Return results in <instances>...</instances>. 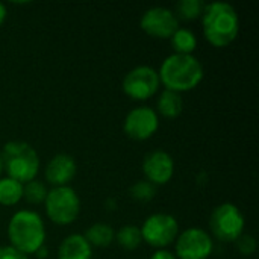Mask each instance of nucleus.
Returning a JSON list of instances; mask_svg holds the SVG:
<instances>
[{"label": "nucleus", "mask_w": 259, "mask_h": 259, "mask_svg": "<svg viewBox=\"0 0 259 259\" xmlns=\"http://www.w3.org/2000/svg\"><path fill=\"white\" fill-rule=\"evenodd\" d=\"M211 252L212 240L203 229H187L176 241V256L179 259H206Z\"/></svg>", "instance_id": "obj_9"}, {"label": "nucleus", "mask_w": 259, "mask_h": 259, "mask_svg": "<svg viewBox=\"0 0 259 259\" xmlns=\"http://www.w3.org/2000/svg\"><path fill=\"white\" fill-rule=\"evenodd\" d=\"M8 237L14 249L24 255L38 252L46 238L44 223L33 211H18L8 226Z\"/></svg>", "instance_id": "obj_3"}, {"label": "nucleus", "mask_w": 259, "mask_h": 259, "mask_svg": "<svg viewBox=\"0 0 259 259\" xmlns=\"http://www.w3.org/2000/svg\"><path fill=\"white\" fill-rule=\"evenodd\" d=\"M158 73L147 65L131 70L123 80V91L134 100H146L152 97L159 88Z\"/></svg>", "instance_id": "obj_8"}, {"label": "nucleus", "mask_w": 259, "mask_h": 259, "mask_svg": "<svg viewBox=\"0 0 259 259\" xmlns=\"http://www.w3.org/2000/svg\"><path fill=\"white\" fill-rule=\"evenodd\" d=\"M46 196H47V190L39 181L33 179L23 185V197L26 199V202H29L32 205L42 203L46 200Z\"/></svg>", "instance_id": "obj_21"}, {"label": "nucleus", "mask_w": 259, "mask_h": 259, "mask_svg": "<svg viewBox=\"0 0 259 259\" xmlns=\"http://www.w3.org/2000/svg\"><path fill=\"white\" fill-rule=\"evenodd\" d=\"M131 196L135 199V200H140V202H147L150 200L153 196H155V187L147 182V181H143V182H138L132 187L131 190Z\"/></svg>", "instance_id": "obj_22"}, {"label": "nucleus", "mask_w": 259, "mask_h": 259, "mask_svg": "<svg viewBox=\"0 0 259 259\" xmlns=\"http://www.w3.org/2000/svg\"><path fill=\"white\" fill-rule=\"evenodd\" d=\"M203 33L205 38L215 47L229 46L238 35L240 20L234 6L223 2L206 5L203 14Z\"/></svg>", "instance_id": "obj_2"}, {"label": "nucleus", "mask_w": 259, "mask_h": 259, "mask_svg": "<svg viewBox=\"0 0 259 259\" xmlns=\"http://www.w3.org/2000/svg\"><path fill=\"white\" fill-rule=\"evenodd\" d=\"M83 238L90 246L96 247H108L114 241V229L105 223H96L85 232Z\"/></svg>", "instance_id": "obj_16"}, {"label": "nucleus", "mask_w": 259, "mask_h": 259, "mask_svg": "<svg viewBox=\"0 0 259 259\" xmlns=\"http://www.w3.org/2000/svg\"><path fill=\"white\" fill-rule=\"evenodd\" d=\"M206 5L202 0H181L176 5V18H182V20H194L197 17H200L205 11Z\"/></svg>", "instance_id": "obj_20"}, {"label": "nucleus", "mask_w": 259, "mask_h": 259, "mask_svg": "<svg viewBox=\"0 0 259 259\" xmlns=\"http://www.w3.org/2000/svg\"><path fill=\"white\" fill-rule=\"evenodd\" d=\"M158 129V115L147 106L132 109L124 120V132L132 140H147Z\"/></svg>", "instance_id": "obj_11"}, {"label": "nucleus", "mask_w": 259, "mask_h": 259, "mask_svg": "<svg viewBox=\"0 0 259 259\" xmlns=\"http://www.w3.org/2000/svg\"><path fill=\"white\" fill-rule=\"evenodd\" d=\"M143 170L147 182L152 185H164L171 179L175 173V162L167 152L155 150L144 158Z\"/></svg>", "instance_id": "obj_12"}, {"label": "nucleus", "mask_w": 259, "mask_h": 259, "mask_svg": "<svg viewBox=\"0 0 259 259\" xmlns=\"http://www.w3.org/2000/svg\"><path fill=\"white\" fill-rule=\"evenodd\" d=\"M58 259H91V246L83 235H70L61 243Z\"/></svg>", "instance_id": "obj_14"}, {"label": "nucleus", "mask_w": 259, "mask_h": 259, "mask_svg": "<svg viewBox=\"0 0 259 259\" xmlns=\"http://www.w3.org/2000/svg\"><path fill=\"white\" fill-rule=\"evenodd\" d=\"M44 203L49 219L56 225L73 223L80 211L79 197L70 187H56L52 191H47Z\"/></svg>", "instance_id": "obj_5"}, {"label": "nucleus", "mask_w": 259, "mask_h": 259, "mask_svg": "<svg viewBox=\"0 0 259 259\" xmlns=\"http://www.w3.org/2000/svg\"><path fill=\"white\" fill-rule=\"evenodd\" d=\"M141 29L153 38H171L179 29L175 12L168 8H152L141 17Z\"/></svg>", "instance_id": "obj_10"}, {"label": "nucleus", "mask_w": 259, "mask_h": 259, "mask_svg": "<svg viewBox=\"0 0 259 259\" xmlns=\"http://www.w3.org/2000/svg\"><path fill=\"white\" fill-rule=\"evenodd\" d=\"M184 108V102L179 93L165 90L158 100V111L165 118H176Z\"/></svg>", "instance_id": "obj_15"}, {"label": "nucleus", "mask_w": 259, "mask_h": 259, "mask_svg": "<svg viewBox=\"0 0 259 259\" xmlns=\"http://www.w3.org/2000/svg\"><path fill=\"white\" fill-rule=\"evenodd\" d=\"M140 231L143 240L149 246L162 249L176 240L179 226L176 219L170 214H153L144 222Z\"/></svg>", "instance_id": "obj_7"}, {"label": "nucleus", "mask_w": 259, "mask_h": 259, "mask_svg": "<svg viewBox=\"0 0 259 259\" xmlns=\"http://www.w3.org/2000/svg\"><path fill=\"white\" fill-rule=\"evenodd\" d=\"M23 197V185L14 179H0V205L12 206Z\"/></svg>", "instance_id": "obj_17"}, {"label": "nucleus", "mask_w": 259, "mask_h": 259, "mask_svg": "<svg viewBox=\"0 0 259 259\" xmlns=\"http://www.w3.org/2000/svg\"><path fill=\"white\" fill-rule=\"evenodd\" d=\"M235 243H237L240 253H243L246 256L252 255L256 250V241L252 235H240Z\"/></svg>", "instance_id": "obj_23"}, {"label": "nucleus", "mask_w": 259, "mask_h": 259, "mask_svg": "<svg viewBox=\"0 0 259 259\" xmlns=\"http://www.w3.org/2000/svg\"><path fill=\"white\" fill-rule=\"evenodd\" d=\"M171 46L179 55H191L197 46L196 35L190 29H178L171 35Z\"/></svg>", "instance_id": "obj_18"}, {"label": "nucleus", "mask_w": 259, "mask_h": 259, "mask_svg": "<svg viewBox=\"0 0 259 259\" xmlns=\"http://www.w3.org/2000/svg\"><path fill=\"white\" fill-rule=\"evenodd\" d=\"M5 18H6V8L3 3H0V24L5 21Z\"/></svg>", "instance_id": "obj_26"}, {"label": "nucleus", "mask_w": 259, "mask_h": 259, "mask_svg": "<svg viewBox=\"0 0 259 259\" xmlns=\"http://www.w3.org/2000/svg\"><path fill=\"white\" fill-rule=\"evenodd\" d=\"M0 159L8 178L20 182L21 185L33 181L35 176L38 175V155L33 150V147L24 141L6 143L0 153Z\"/></svg>", "instance_id": "obj_4"}, {"label": "nucleus", "mask_w": 259, "mask_h": 259, "mask_svg": "<svg viewBox=\"0 0 259 259\" xmlns=\"http://www.w3.org/2000/svg\"><path fill=\"white\" fill-rule=\"evenodd\" d=\"M209 228L217 240L225 243L237 241V238L243 235L244 217L235 205L223 203L212 211Z\"/></svg>", "instance_id": "obj_6"}, {"label": "nucleus", "mask_w": 259, "mask_h": 259, "mask_svg": "<svg viewBox=\"0 0 259 259\" xmlns=\"http://www.w3.org/2000/svg\"><path fill=\"white\" fill-rule=\"evenodd\" d=\"M115 238H117V243L126 250H135L143 241L141 231L137 226H123L117 232Z\"/></svg>", "instance_id": "obj_19"}, {"label": "nucleus", "mask_w": 259, "mask_h": 259, "mask_svg": "<svg viewBox=\"0 0 259 259\" xmlns=\"http://www.w3.org/2000/svg\"><path fill=\"white\" fill-rule=\"evenodd\" d=\"M159 82L165 90L182 93L196 88L203 79V67L193 55H170L161 65L158 73Z\"/></svg>", "instance_id": "obj_1"}, {"label": "nucleus", "mask_w": 259, "mask_h": 259, "mask_svg": "<svg viewBox=\"0 0 259 259\" xmlns=\"http://www.w3.org/2000/svg\"><path fill=\"white\" fill-rule=\"evenodd\" d=\"M152 259H178L173 253H170V252H167V250H158Z\"/></svg>", "instance_id": "obj_25"}, {"label": "nucleus", "mask_w": 259, "mask_h": 259, "mask_svg": "<svg viewBox=\"0 0 259 259\" xmlns=\"http://www.w3.org/2000/svg\"><path fill=\"white\" fill-rule=\"evenodd\" d=\"M2 173H3V164H2V159H0V176H2Z\"/></svg>", "instance_id": "obj_27"}, {"label": "nucleus", "mask_w": 259, "mask_h": 259, "mask_svg": "<svg viewBox=\"0 0 259 259\" xmlns=\"http://www.w3.org/2000/svg\"><path fill=\"white\" fill-rule=\"evenodd\" d=\"M0 259H27V255L18 252L12 246L0 247Z\"/></svg>", "instance_id": "obj_24"}, {"label": "nucleus", "mask_w": 259, "mask_h": 259, "mask_svg": "<svg viewBox=\"0 0 259 259\" xmlns=\"http://www.w3.org/2000/svg\"><path fill=\"white\" fill-rule=\"evenodd\" d=\"M76 162L70 155H56L46 167V179L55 188L67 187V184L76 176Z\"/></svg>", "instance_id": "obj_13"}]
</instances>
